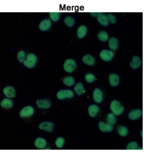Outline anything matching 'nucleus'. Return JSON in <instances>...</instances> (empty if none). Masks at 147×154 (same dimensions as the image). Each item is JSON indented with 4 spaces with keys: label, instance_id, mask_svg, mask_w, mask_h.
<instances>
[{
    "label": "nucleus",
    "instance_id": "34",
    "mask_svg": "<svg viewBox=\"0 0 147 154\" xmlns=\"http://www.w3.org/2000/svg\"><path fill=\"white\" fill-rule=\"evenodd\" d=\"M107 19H108V20L109 22H111L112 24H115L116 22V17L114 15H113L112 14H110V13H109L107 15Z\"/></svg>",
    "mask_w": 147,
    "mask_h": 154
},
{
    "label": "nucleus",
    "instance_id": "6",
    "mask_svg": "<svg viewBox=\"0 0 147 154\" xmlns=\"http://www.w3.org/2000/svg\"><path fill=\"white\" fill-rule=\"evenodd\" d=\"M36 105L40 109H49L52 106V102L49 99H42L36 101Z\"/></svg>",
    "mask_w": 147,
    "mask_h": 154
},
{
    "label": "nucleus",
    "instance_id": "27",
    "mask_svg": "<svg viewBox=\"0 0 147 154\" xmlns=\"http://www.w3.org/2000/svg\"><path fill=\"white\" fill-rule=\"evenodd\" d=\"M75 19L71 16H68L64 19V23L68 27H72L75 25Z\"/></svg>",
    "mask_w": 147,
    "mask_h": 154
},
{
    "label": "nucleus",
    "instance_id": "30",
    "mask_svg": "<svg viewBox=\"0 0 147 154\" xmlns=\"http://www.w3.org/2000/svg\"><path fill=\"white\" fill-rule=\"evenodd\" d=\"M64 143L65 140L64 138L62 137H59L55 141V145L58 148H62Z\"/></svg>",
    "mask_w": 147,
    "mask_h": 154
},
{
    "label": "nucleus",
    "instance_id": "28",
    "mask_svg": "<svg viewBox=\"0 0 147 154\" xmlns=\"http://www.w3.org/2000/svg\"><path fill=\"white\" fill-rule=\"evenodd\" d=\"M107 120L109 124L111 125H115L116 123V118L113 113H109L107 116Z\"/></svg>",
    "mask_w": 147,
    "mask_h": 154
},
{
    "label": "nucleus",
    "instance_id": "20",
    "mask_svg": "<svg viewBox=\"0 0 147 154\" xmlns=\"http://www.w3.org/2000/svg\"><path fill=\"white\" fill-rule=\"evenodd\" d=\"M99 111V107L96 104H92L88 107V113L92 117H94L97 116Z\"/></svg>",
    "mask_w": 147,
    "mask_h": 154
},
{
    "label": "nucleus",
    "instance_id": "33",
    "mask_svg": "<svg viewBox=\"0 0 147 154\" xmlns=\"http://www.w3.org/2000/svg\"><path fill=\"white\" fill-rule=\"evenodd\" d=\"M17 59L20 63H23V61L26 59V54L25 51H20L17 54Z\"/></svg>",
    "mask_w": 147,
    "mask_h": 154
},
{
    "label": "nucleus",
    "instance_id": "4",
    "mask_svg": "<svg viewBox=\"0 0 147 154\" xmlns=\"http://www.w3.org/2000/svg\"><path fill=\"white\" fill-rule=\"evenodd\" d=\"M77 67L76 61L73 59H67L64 63V71L67 72H72Z\"/></svg>",
    "mask_w": 147,
    "mask_h": 154
},
{
    "label": "nucleus",
    "instance_id": "25",
    "mask_svg": "<svg viewBox=\"0 0 147 154\" xmlns=\"http://www.w3.org/2000/svg\"><path fill=\"white\" fill-rule=\"evenodd\" d=\"M98 38L100 41L102 42H106L109 39V35L105 31H101L98 34Z\"/></svg>",
    "mask_w": 147,
    "mask_h": 154
},
{
    "label": "nucleus",
    "instance_id": "35",
    "mask_svg": "<svg viewBox=\"0 0 147 154\" xmlns=\"http://www.w3.org/2000/svg\"><path fill=\"white\" fill-rule=\"evenodd\" d=\"M99 14L100 13H90V14L92 15V16H94V17H95V16L98 17Z\"/></svg>",
    "mask_w": 147,
    "mask_h": 154
},
{
    "label": "nucleus",
    "instance_id": "18",
    "mask_svg": "<svg viewBox=\"0 0 147 154\" xmlns=\"http://www.w3.org/2000/svg\"><path fill=\"white\" fill-rule=\"evenodd\" d=\"M35 146L39 149H45L47 146V141L42 137H38L34 142Z\"/></svg>",
    "mask_w": 147,
    "mask_h": 154
},
{
    "label": "nucleus",
    "instance_id": "5",
    "mask_svg": "<svg viewBox=\"0 0 147 154\" xmlns=\"http://www.w3.org/2000/svg\"><path fill=\"white\" fill-rule=\"evenodd\" d=\"M34 110L32 106H28L25 107L20 112V116L22 118L31 117L34 114Z\"/></svg>",
    "mask_w": 147,
    "mask_h": 154
},
{
    "label": "nucleus",
    "instance_id": "10",
    "mask_svg": "<svg viewBox=\"0 0 147 154\" xmlns=\"http://www.w3.org/2000/svg\"><path fill=\"white\" fill-rule=\"evenodd\" d=\"M142 116V111L140 109L132 110L129 112L128 117L131 120H136L140 118Z\"/></svg>",
    "mask_w": 147,
    "mask_h": 154
},
{
    "label": "nucleus",
    "instance_id": "23",
    "mask_svg": "<svg viewBox=\"0 0 147 154\" xmlns=\"http://www.w3.org/2000/svg\"><path fill=\"white\" fill-rule=\"evenodd\" d=\"M1 106L2 107H3V108L9 109V108H11V107L14 106V103H13V101L10 99L6 98L2 101Z\"/></svg>",
    "mask_w": 147,
    "mask_h": 154
},
{
    "label": "nucleus",
    "instance_id": "1",
    "mask_svg": "<svg viewBox=\"0 0 147 154\" xmlns=\"http://www.w3.org/2000/svg\"><path fill=\"white\" fill-rule=\"evenodd\" d=\"M110 109L115 116H120L124 111V107L118 100H113L110 103Z\"/></svg>",
    "mask_w": 147,
    "mask_h": 154
},
{
    "label": "nucleus",
    "instance_id": "14",
    "mask_svg": "<svg viewBox=\"0 0 147 154\" xmlns=\"http://www.w3.org/2000/svg\"><path fill=\"white\" fill-rule=\"evenodd\" d=\"M142 65V61L140 57L138 56H134L132 57V60L130 63L129 65L132 69H137Z\"/></svg>",
    "mask_w": 147,
    "mask_h": 154
},
{
    "label": "nucleus",
    "instance_id": "2",
    "mask_svg": "<svg viewBox=\"0 0 147 154\" xmlns=\"http://www.w3.org/2000/svg\"><path fill=\"white\" fill-rule=\"evenodd\" d=\"M38 58L35 54H29L27 55L26 59L23 61L24 65L28 68H33L36 66Z\"/></svg>",
    "mask_w": 147,
    "mask_h": 154
},
{
    "label": "nucleus",
    "instance_id": "12",
    "mask_svg": "<svg viewBox=\"0 0 147 154\" xmlns=\"http://www.w3.org/2000/svg\"><path fill=\"white\" fill-rule=\"evenodd\" d=\"M109 84L112 87H116L119 84L120 78L118 75H117L116 74H115V73H112L109 75Z\"/></svg>",
    "mask_w": 147,
    "mask_h": 154
},
{
    "label": "nucleus",
    "instance_id": "16",
    "mask_svg": "<svg viewBox=\"0 0 147 154\" xmlns=\"http://www.w3.org/2000/svg\"><path fill=\"white\" fill-rule=\"evenodd\" d=\"M52 26V22L49 19L43 20L39 24V29L42 31V32H45L50 28Z\"/></svg>",
    "mask_w": 147,
    "mask_h": 154
},
{
    "label": "nucleus",
    "instance_id": "32",
    "mask_svg": "<svg viewBox=\"0 0 147 154\" xmlns=\"http://www.w3.org/2000/svg\"><path fill=\"white\" fill-rule=\"evenodd\" d=\"M137 149H138V143L136 141H132L129 143L126 146L127 150H136Z\"/></svg>",
    "mask_w": 147,
    "mask_h": 154
},
{
    "label": "nucleus",
    "instance_id": "19",
    "mask_svg": "<svg viewBox=\"0 0 147 154\" xmlns=\"http://www.w3.org/2000/svg\"><path fill=\"white\" fill-rule=\"evenodd\" d=\"M109 46L110 49L113 51H116L119 46V41L117 38L115 37H112L109 40Z\"/></svg>",
    "mask_w": 147,
    "mask_h": 154
},
{
    "label": "nucleus",
    "instance_id": "3",
    "mask_svg": "<svg viewBox=\"0 0 147 154\" xmlns=\"http://www.w3.org/2000/svg\"><path fill=\"white\" fill-rule=\"evenodd\" d=\"M74 96V94L73 91L71 90H62L59 91L57 94L56 97L58 100H64L66 98H73Z\"/></svg>",
    "mask_w": 147,
    "mask_h": 154
},
{
    "label": "nucleus",
    "instance_id": "7",
    "mask_svg": "<svg viewBox=\"0 0 147 154\" xmlns=\"http://www.w3.org/2000/svg\"><path fill=\"white\" fill-rule=\"evenodd\" d=\"M39 128L42 130H45L49 132H53L55 125L53 122H43L39 125Z\"/></svg>",
    "mask_w": 147,
    "mask_h": 154
},
{
    "label": "nucleus",
    "instance_id": "24",
    "mask_svg": "<svg viewBox=\"0 0 147 154\" xmlns=\"http://www.w3.org/2000/svg\"><path fill=\"white\" fill-rule=\"evenodd\" d=\"M63 82L64 84V85H66V86L71 87L74 84L75 79L72 76H67V77H66V78H64L63 79Z\"/></svg>",
    "mask_w": 147,
    "mask_h": 154
},
{
    "label": "nucleus",
    "instance_id": "15",
    "mask_svg": "<svg viewBox=\"0 0 147 154\" xmlns=\"http://www.w3.org/2000/svg\"><path fill=\"white\" fill-rule=\"evenodd\" d=\"M82 61L85 64H86L88 66H93V65H94V63L96 62L95 58L92 55H91L90 54L85 55L83 57Z\"/></svg>",
    "mask_w": 147,
    "mask_h": 154
},
{
    "label": "nucleus",
    "instance_id": "8",
    "mask_svg": "<svg viewBox=\"0 0 147 154\" xmlns=\"http://www.w3.org/2000/svg\"><path fill=\"white\" fill-rule=\"evenodd\" d=\"M99 56L102 60L105 61H109L113 58L114 53L111 51L103 50L100 52Z\"/></svg>",
    "mask_w": 147,
    "mask_h": 154
},
{
    "label": "nucleus",
    "instance_id": "29",
    "mask_svg": "<svg viewBox=\"0 0 147 154\" xmlns=\"http://www.w3.org/2000/svg\"><path fill=\"white\" fill-rule=\"evenodd\" d=\"M85 81H86V82L91 84V83H92L94 81L95 76H94V74H93L92 73H87L85 75Z\"/></svg>",
    "mask_w": 147,
    "mask_h": 154
},
{
    "label": "nucleus",
    "instance_id": "31",
    "mask_svg": "<svg viewBox=\"0 0 147 154\" xmlns=\"http://www.w3.org/2000/svg\"><path fill=\"white\" fill-rule=\"evenodd\" d=\"M49 15L50 19L53 22H57L60 18V12H50Z\"/></svg>",
    "mask_w": 147,
    "mask_h": 154
},
{
    "label": "nucleus",
    "instance_id": "9",
    "mask_svg": "<svg viewBox=\"0 0 147 154\" xmlns=\"http://www.w3.org/2000/svg\"><path fill=\"white\" fill-rule=\"evenodd\" d=\"M99 130L103 132V133H106V132H111L113 130V125H111L110 124H106V123L103 122L102 121L99 122Z\"/></svg>",
    "mask_w": 147,
    "mask_h": 154
},
{
    "label": "nucleus",
    "instance_id": "11",
    "mask_svg": "<svg viewBox=\"0 0 147 154\" xmlns=\"http://www.w3.org/2000/svg\"><path fill=\"white\" fill-rule=\"evenodd\" d=\"M93 97L94 101L96 103H100L103 100V95L102 91L98 88H95L93 93Z\"/></svg>",
    "mask_w": 147,
    "mask_h": 154
},
{
    "label": "nucleus",
    "instance_id": "21",
    "mask_svg": "<svg viewBox=\"0 0 147 154\" xmlns=\"http://www.w3.org/2000/svg\"><path fill=\"white\" fill-rule=\"evenodd\" d=\"M87 33V28L85 25H82L79 26V28L77 29V37L79 39H82L83 38Z\"/></svg>",
    "mask_w": 147,
    "mask_h": 154
},
{
    "label": "nucleus",
    "instance_id": "22",
    "mask_svg": "<svg viewBox=\"0 0 147 154\" xmlns=\"http://www.w3.org/2000/svg\"><path fill=\"white\" fill-rule=\"evenodd\" d=\"M74 90L77 95H79V96L82 95L85 91L83 84L81 82L77 83L76 84V85L74 87Z\"/></svg>",
    "mask_w": 147,
    "mask_h": 154
},
{
    "label": "nucleus",
    "instance_id": "17",
    "mask_svg": "<svg viewBox=\"0 0 147 154\" xmlns=\"http://www.w3.org/2000/svg\"><path fill=\"white\" fill-rule=\"evenodd\" d=\"M98 22L102 26H107L109 25V20L107 15L104 13H100L98 16Z\"/></svg>",
    "mask_w": 147,
    "mask_h": 154
},
{
    "label": "nucleus",
    "instance_id": "26",
    "mask_svg": "<svg viewBox=\"0 0 147 154\" xmlns=\"http://www.w3.org/2000/svg\"><path fill=\"white\" fill-rule=\"evenodd\" d=\"M117 131L118 133V134L123 137L126 136L128 134V129L126 127L124 126H120L118 128H117Z\"/></svg>",
    "mask_w": 147,
    "mask_h": 154
},
{
    "label": "nucleus",
    "instance_id": "13",
    "mask_svg": "<svg viewBox=\"0 0 147 154\" xmlns=\"http://www.w3.org/2000/svg\"><path fill=\"white\" fill-rule=\"evenodd\" d=\"M3 94L7 97L8 98H14L16 97V91L12 87L8 86L3 89Z\"/></svg>",
    "mask_w": 147,
    "mask_h": 154
}]
</instances>
